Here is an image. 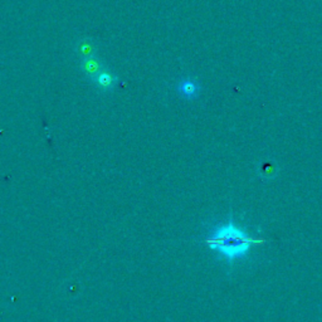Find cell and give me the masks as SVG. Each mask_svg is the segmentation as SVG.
Segmentation results:
<instances>
[{"label": "cell", "instance_id": "7a4b0ae2", "mask_svg": "<svg viewBox=\"0 0 322 322\" xmlns=\"http://www.w3.org/2000/svg\"><path fill=\"white\" fill-rule=\"evenodd\" d=\"M91 81L93 82L94 86H97L101 91L108 92L116 86L118 78L113 73H111L107 69H102L101 72H98L96 76H93L91 78Z\"/></svg>", "mask_w": 322, "mask_h": 322}, {"label": "cell", "instance_id": "6da1fadb", "mask_svg": "<svg viewBox=\"0 0 322 322\" xmlns=\"http://www.w3.org/2000/svg\"><path fill=\"white\" fill-rule=\"evenodd\" d=\"M204 242L214 253L218 254L219 260L232 265L236 261L246 258L252 247L262 244L265 241L252 236L233 219H229L228 222L213 227Z\"/></svg>", "mask_w": 322, "mask_h": 322}, {"label": "cell", "instance_id": "3957f363", "mask_svg": "<svg viewBox=\"0 0 322 322\" xmlns=\"http://www.w3.org/2000/svg\"><path fill=\"white\" fill-rule=\"evenodd\" d=\"M200 87L194 79L190 78H184L179 82L178 84V92L180 96L188 98V100H193V98H197L199 96Z\"/></svg>", "mask_w": 322, "mask_h": 322}, {"label": "cell", "instance_id": "277c9868", "mask_svg": "<svg viewBox=\"0 0 322 322\" xmlns=\"http://www.w3.org/2000/svg\"><path fill=\"white\" fill-rule=\"evenodd\" d=\"M81 68L82 71H83L87 76L91 77V78L103 69L102 62L96 57L83 58L81 62Z\"/></svg>", "mask_w": 322, "mask_h": 322}, {"label": "cell", "instance_id": "5b68a950", "mask_svg": "<svg viewBox=\"0 0 322 322\" xmlns=\"http://www.w3.org/2000/svg\"><path fill=\"white\" fill-rule=\"evenodd\" d=\"M77 54L81 55L82 58H89V57H96L97 53V47L92 42L89 38H83L79 40L76 45Z\"/></svg>", "mask_w": 322, "mask_h": 322}]
</instances>
